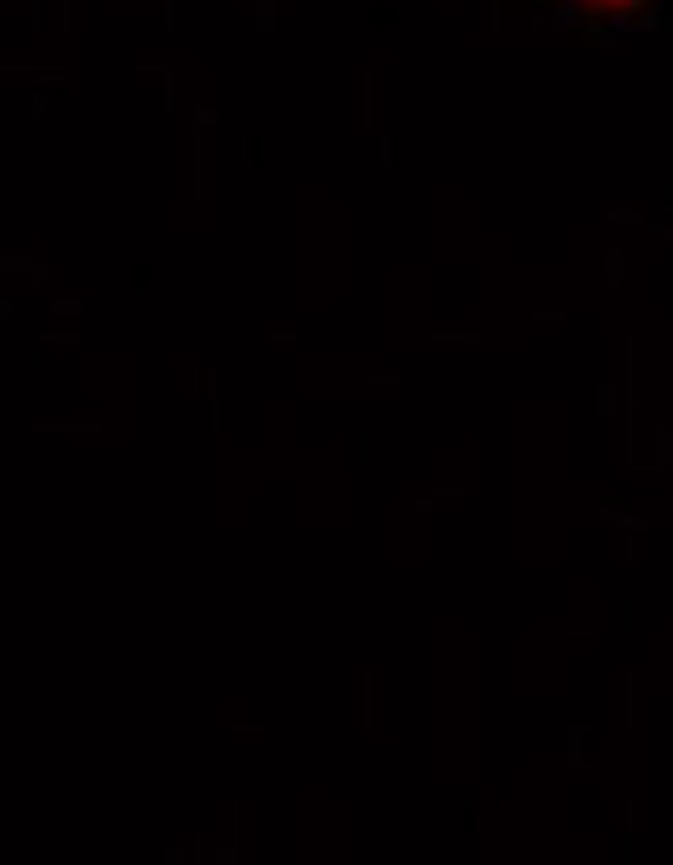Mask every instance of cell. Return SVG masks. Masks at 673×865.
<instances>
[{"instance_id": "1", "label": "cell", "mask_w": 673, "mask_h": 865, "mask_svg": "<svg viewBox=\"0 0 673 865\" xmlns=\"http://www.w3.org/2000/svg\"><path fill=\"white\" fill-rule=\"evenodd\" d=\"M540 4H553L561 13L590 17V21H628V17H644L657 0H540Z\"/></svg>"}]
</instances>
